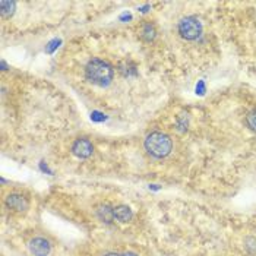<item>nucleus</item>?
<instances>
[{"label":"nucleus","mask_w":256,"mask_h":256,"mask_svg":"<svg viewBox=\"0 0 256 256\" xmlns=\"http://www.w3.org/2000/svg\"><path fill=\"white\" fill-rule=\"evenodd\" d=\"M72 152L78 158H90L94 152V145L86 138H79L72 145Z\"/></svg>","instance_id":"423d86ee"},{"label":"nucleus","mask_w":256,"mask_h":256,"mask_svg":"<svg viewBox=\"0 0 256 256\" xmlns=\"http://www.w3.org/2000/svg\"><path fill=\"white\" fill-rule=\"evenodd\" d=\"M246 124H248V128H249L252 132H255L256 134V108L248 113V116H246Z\"/></svg>","instance_id":"9b49d317"},{"label":"nucleus","mask_w":256,"mask_h":256,"mask_svg":"<svg viewBox=\"0 0 256 256\" xmlns=\"http://www.w3.org/2000/svg\"><path fill=\"white\" fill-rule=\"evenodd\" d=\"M97 217L106 222V224H112L114 220V208H112L110 205H100L97 206Z\"/></svg>","instance_id":"6e6552de"},{"label":"nucleus","mask_w":256,"mask_h":256,"mask_svg":"<svg viewBox=\"0 0 256 256\" xmlns=\"http://www.w3.org/2000/svg\"><path fill=\"white\" fill-rule=\"evenodd\" d=\"M104 256H122V255H118V254H113V252H110V254H106Z\"/></svg>","instance_id":"ddd939ff"},{"label":"nucleus","mask_w":256,"mask_h":256,"mask_svg":"<svg viewBox=\"0 0 256 256\" xmlns=\"http://www.w3.org/2000/svg\"><path fill=\"white\" fill-rule=\"evenodd\" d=\"M28 248H30V252L34 256H48L52 252V244L44 237H34L30 242Z\"/></svg>","instance_id":"39448f33"},{"label":"nucleus","mask_w":256,"mask_h":256,"mask_svg":"<svg viewBox=\"0 0 256 256\" xmlns=\"http://www.w3.org/2000/svg\"><path fill=\"white\" fill-rule=\"evenodd\" d=\"M145 150L146 152L154 158L167 157L173 150V140L168 135L162 132H152L145 138Z\"/></svg>","instance_id":"f03ea898"},{"label":"nucleus","mask_w":256,"mask_h":256,"mask_svg":"<svg viewBox=\"0 0 256 256\" xmlns=\"http://www.w3.org/2000/svg\"><path fill=\"white\" fill-rule=\"evenodd\" d=\"M139 36H140V38L144 40V41H146V42L154 41L156 37H157V28H156V25L152 22L142 24V26L139 30Z\"/></svg>","instance_id":"0eeeda50"},{"label":"nucleus","mask_w":256,"mask_h":256,"mask_svg":"<svg viewBox=\"0 0 256 256\" xmlns=\"http://www.w3.org/2000/svg\"><path fill=\"white\" fill-rule=\"evenodd\" d=\"M15 9H16V3L15 2H10V0H2L0 2V15L4 20L10 18L15 14Z\"/></svg>","instance_id":"9d476101"},{"label":"nucleus","mask_w":256,"mask_h":256,"mask_svg":"<svg viewBox=\"0 0 256 256\" xmlns=\"http://www.w3.org/2000/svg\"><path fill=\"white\" fill-rule=\"evenodd\" d=\"M114 218L120 222H129L134 218V212L128 205H118L114 208Z\"/></svg>","instance_id":"1a4fd4ad"},{"label":"nucleus","mask_w":256,"mask_h":256,"mask_svg":"<svg viewBox=\"0 0 256 256\" xmlns=\"http://www.w3.org/2000/svg\"><path fill=\"white\" fill-rule=\"evenodd\" d=\"M4 206L15 214L26 212L30 210V198L25 196L24 194H20V192L9 194L4 198Z\"/></svg>","instance_id":"20e7f679"},{"label":"nucleus","mask_w":256,"mask_h":256,"mask_svg":"<svg viewBox=\"0 0 256 256\" xmlns=\"http://www.w3.org/2000/svg\"><path fill=\"white\" fill-rule=\"evenodd\" d=\"M85 76L97 86H107L114 78V69L106 60L92 59L85 66Z\"/></svg>","instance_id":"f257e3e1"},{"label":"nucleus","mask_w":256,"mask_h":256,"mask_svg":"<svg viewBox=\"0 0 256 256\" xmlns=\"http://www.w3.org/2000/svg\"><path fill=\"white\" fill-rule=\"evenodd\" d=\"M178 31L182 38L194 41L199 38L202 34V24L195 16H184L178 22Z\"/></svg>","instance_id":"7ed1b4c3"},{"label":"nucleus","mask_w":256,"mask_h":256,"mask_svg":"<svg viewBox=\"0 0 256 256\" xmlns=\"http://www.w3.org/2000/svg\"><path fill=\"white\" fill-rule=\"evenodd\" d=\"M122 256H138L136 254H134V252H126V254H123Z\"/></svg>","instance_id":"f8f14e48"}]
</instances>
